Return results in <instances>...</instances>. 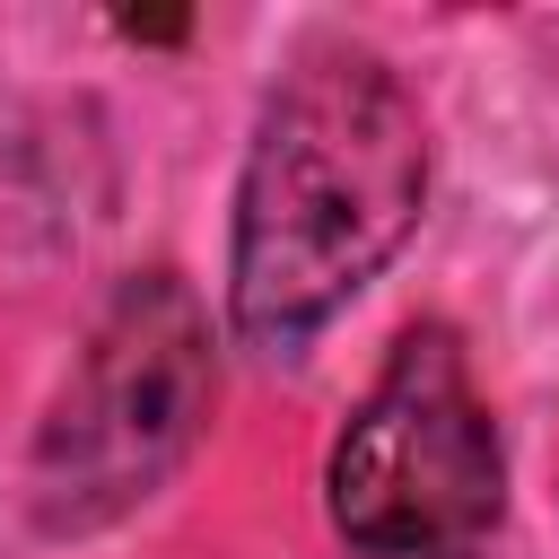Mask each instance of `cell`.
<instances>
[{
  "mask_svg": "<svg viewBox=\"0 0 559 559\" xmlns=\"http://www.w3.org/2000/svg\"><path fill=\"white\" fill-rule=\"evenodd\" d=\"M428 218V114L402 70L358 35H314L262 87L236 218H227V323L253 358H306L419 236Z\"/></svg>",
  "mask_w": 559,
  "mask_h": 559,
  "instance_id": "1",
  "label": "cell"
},
{
  "mask_svg": "<svg viewBox=\"0 0 559 559\" xmlns=\"http://www.w3.org/2000/svg\"><path fill=\"white\" fill-rule=\"evenodd\" d=\"M218 402V349H210V314L192 297L183 271H131L87 349L70 358L35 454H26V515L52 542L105 533L131 507H148L183 454L201 445Z\"/></svg>",
  "mask_w": 559,
  "mask_h": 559,
  "instance_id": "2",
  "label": "cell"
},
{
  "mask_svg": "<svg viewBox=\"0 0 559 559\" xmlns=\"http://www.w3.org/2000/svg\"><path fill=\"white\" fill-rule=\"evenodd\" d=\"M323 515L349 559H489L507 524V445L454 323H402L323 454Z\"/></svg>",
  "mask_w": 559,
  "mask_h": 559,
  "instance_id": "3",
  "label": "cell"
},
{
  "mask_svg": "<svg viewBox=\"0 0 559 559\" xmlns=\"http://www.w3.org/2000/svg\"><path fill=\"white\" fill-rule=\"evenodd\" d=\"M122 35H148V44H175L183 17H122Z\"/></svg>",
  "mask_w": 559,
  "mask_h": 559,
  "instance_id": "4",
  "label": "cell"
}]
</instances>
